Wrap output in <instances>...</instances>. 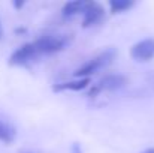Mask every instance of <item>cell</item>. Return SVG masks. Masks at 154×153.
Instances as JSON below:
<instances>
[{
    "mask_svg": "<svg viewBox=\"0 0 154 153\" xmlns=\"http://www.w3.org/2000/svg\"><path fill=\"white\" fill-rule=\"evenodd\" d=\"M115 56H117V50L112 48V47H109V48H106L105 51H102L99 56H96L94 59H91L90 62H87L84 66H81L79 69H76L73 72V75L75 77H79V78H88V75L97 72L99 69L108 68L114 62Z\"/></svg>",
    "mask_w": 154,
    "mask_h": 153,
    "instance_id": "6da1fadb",
    "label": "cell"
},
{
    "mask_svg": "<svg viewBox=\"0 0 154 153\" xmlns=\"http://www.w3.org/2000/svg\"><path fill=\"white\" fill-rule=\"evenodd\" d=\"M67 36H42L36 41H33V45L38 51V54H52L57 51H61L69 44Z\"/></svg>",
    "mask_w": 154,
    "mask_h": 153,
    "instance_id": "7a4b0ae2",
    "label": "cell"
},
{
    "mask_svg": "<svg viewBox=\"0 0 154 153\" xmlns=\"http://www.w3.org/2000/svg\"><path fill=\"white\" fill-rule=\"evenodd\" d=\"M84 20H82V26L84 27H91L97 23H100L105 17V8L97 2H85L84 9Z\"/></svg>",
    "mask_w": 154,
    "mask_h": 153,
    "instance_id": "3957f363",
    "label": "cell"
},
{
    "mask_svg": "<svg viewBox=\"0 0 154 153\" xmlns=\"http://www.w3.org/2000/svg\"><path fill=\"white\" fill-rule=\"evenodd\" d=\"M36 57H39L38 51L35 48L33 42H29V44H24L23 47H20L17 51L12 53V56L9 57V65L11 66H23Z\"/></svg>",
    "mask_w": 154,
    "mask_h": 153,
    "instance_id": "277c9868",
    "label": "cell"
},
{
    "mask_svg": "<svg viewBox=\"0 0 154 153\" xmlns=\"http://www.w3.org/2000/svg\"><path fill=\"white\" fill-rule=\"evenodd\" d=\"M127 84V78L118 74H109L105 75L102 80L99 81V84L94 87V90H91V95H96L99 92H115L121 87H124Z\"/></svg>",
    "mask_w": 154,
    "mask_h": 153,
    "instance_id": "5b68a950",
    "label": "cell"
},
{
    "mask_svg": "<svg viewBox=\"0 0 154 153\" xmlns=\"http://www.w3.org/2000/svg\"><path fill=\"white\" fill-rule=\"evenodd\" d=\"M130 56H132V59L139 60V62L151 60L154 57V38L144 39V41L135 44L130 48Z\"/></svg>",
    "mask_w": 154,
    "mask_h": 153,
    "instance_id": "8992f818",
    "label": "cell"
},
{
    "mask_svg": "<svg viewBox=\"0 0 154 153\" xmlns=\"http://www.w3.org/2000/svg\"><path fill=\"white\" fill-rule=\"evenodd\" d=\"M90 84V78H81L78 81H70V83H60V84H55L52 87L54 92H63V90H82L85 89L87 86Z\"/></svg>",
    "mask_w": 154,
    "mask_h": 153,
    "instance_id": "52a82bcc",
    "label": "cell"
},
{
    "mask_svg": "<svg viewBox=\"0 0 154 153\" xmlns=\"http://www.w3.org/2000/svg\"><path fill=\"white\" fill-rule=\"evenodd\" d=\"M84 5L85 2H81V0H75V2H69L63 6V15L64 17H73V15H78L82 12L84 9Z\"/></svg>",
    "mask_w": 154,
    "mask_h": 153,
    "instance_id": "ba28073f",
    "label": "cell"
},
{
    "mask_svg": "<svg viewBox=\"0 0 154 153\" xmlns=\"http://www.w3.org/2000/svg\"><path fill=\"white\" fill-rule=\"evenodd\" d=\"M135 6L133 0H111L109 2V8H111V14H118V12H124L129 11L130 8Z\"/></svg>",
    "mask_w": 154,
    "mask_h": 153,
    "instance_id": "9c48e42d",
    "label": "cell"
},
{
    "mask_svg": "<svg viewBox=\"0 0 154 153\" xmlns=\"http://www.w3.org/2000/svg\"><path fill=\"white\" fill-rule=\"evenodd\" d=\"M14 140H15V129L11 125H8V123L0 122V141L9 144Z\"/></svg>",
    "mask_w": 154,
    "mask_h": 153,
    "instance_id": "30bf717a",
    "label": "cell"
},
{
    "mask_svg": "<svg viewBox=\"0 0 154 153\" xmlns=\"http://www.w3.org/2000/svg\"><path fill=\"white\" fill-rule=\"evenodd\" d=\"M72 152H73V153H82V152H81V147H79L78 144H75V146L72 147Z\"/></svg>",
    "mask_w": 154,
    "mask_h": 153,
    "instance_id": "8fae6325",
    "label": "cell"
},
{
    "mask_svg": "<svg viewBox=\"0 0 154 153\" xmlns=\"http://www.w3.org/2000/svg\"><path fill=\"white\" fill-rule=\"evenodd\" d=\"M23 5H24L23 2H21V3H20V2H18V3H14V6H15V8H23Z\"/></svg>",
    "mask_w": 154,
    "mask_h": 153,
    "instance_id": "7c38bea8",
    "label": "cell"
},
{
    "mask_svg": "<svg viewBox=\"0 0 154 153\" xmlns=\"http://www.w3.org/2000/svg\"><path fill=\"white\" fill-rule=\"evenodd\" d=\"M3 38V29H2V20H0V39Z\"/></svg>",
    "mask_w": 154,
    "mask_h": 153,
    "instance_id": "4fadbf2b",
    "label": "cell"
},
{
    "mask_svg": "<svg viewBox=\"0 0 154 153\" xmlns=\"http://www.w3.org/2000/svg\"><path fill=\"white\" fill-rule=\"evenodd\" d=\"M142 153H154V147H151V149H147L145 152H142Z\"/></svg>",
    "mask_w": 154,
    "mask_h": 153,
    "instance_id": "5bb4252c",
    "label": "cell"
}]
</instances>
